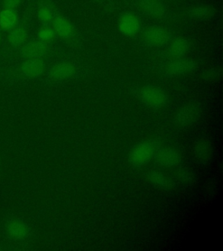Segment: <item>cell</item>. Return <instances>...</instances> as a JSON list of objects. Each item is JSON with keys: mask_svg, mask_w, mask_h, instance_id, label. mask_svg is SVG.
<instances>
[{"mask_svg": "<svg viewBox=\"0 0 223 251\" xmlns=\"http://www.w3.org/2000/svg\"><path fill=\"white\" fill-rule=\"evenodd\" d=\"M157 151V145L152 141H143L133 148L129 154V161L137 167L149 163Z\"/></svg>", "mask_w": 223, "mask_h": 251, "instance_id": "6da1fadb", "label": "cell"}, {"mask_svg": "<svg viewBox=\"0 0 223 251\" xmlns=\"http://www.w3.org/2000/svg\"><path fill=\"white\" fill-rule=\"evenodd\" d=\"M139 98L147 106L161 108L166 106L169 97L164 91L154 86H145L139 90Z\"/></svg>", "mask_w": 223, "mask_h": 251, "instance_id": "7a4b0ae2", "label": "cell"}, {"mask_svg": "<svg viewBox=\"0 0 223 251\" xmlns=\"http://www.w3.org/2000/svg\"><path fill=\"white\" fill-rule=\"evenodd\" d=\"M201 115V107L196 102H190L180 108L174 122L180 127H188L199 121Z\"/></svg>", "mask_w": 223, "mask_h": 251, "instance_id": "3957f363", "label": "cell"}, {"mask_svg": "<svg viewBox=\"0 0 223 251\" xmlns=\"http://www.w3.org/2000/svg\"><path fill=\"white\" fill-rule=\"evenodd\" d=\"M143 39L151 47H159L169 43L171 39L170 31L162 26L153 25L148 28L143 33Z\"/></svg>", "mask_w": 223, "mask_h": 251, "instance_id": "277c9868", "label": "cell"}, {"mask_svg": "<svg viewBox=\"0 0 223 251\" xmlns=\"http://www.w3.org/2000/svg\"><path fill=\"white\" fill-rule=\"evenodd\" d=\"M118 29L125 37H134L141 30V21L137 16L132 12H126L120 18Z\"/></svg>", "mask_w": 223, "mask_h": 251, "instance_id": "5b68a950", "label": "cell"}, {"mask_svg": "<svg viewBox=\"0 0 223 251\" xmlns=\"http://www.w3.org/2000/svg\"><path fill=\"white\" fill-rule=\"evenodd\" d=\"M50 51L47 42L41 40L31 41L23 45L20 54L25 59H42Z\"/></svg>", "mask_w": 223, "mask_h": 251, "instance_id": "8992f818", "label": "cell"}, {"mask_svg": "<svg viewBox=\"0 0 223 251\" xmlns=\"http://www.w3.org/2000/svg\"><path fill=\"white\" fill-rule=\"evenodd\" d=\"M197 67V63L190 59H173L171 62L165 67V72L170 76L186 75L195 71Z\"/></svg>", "mask_w": 223, "mask_h": 251, "instance_id": "52a82bcc", "label": "cell"}, {"mask_svg": "<svg viewBox=\"0 0 223 251\" xmlns=\"http://www.w3.org/2000/svg\"><path fill=\"white\" fill-rule=\"evenodd\" d=\"M193 153L199 163L207 164L211 161L214 153V147L211 141L207 138H200L197 140L193 147Z\"/></svg>", "mask_w": 223, "mask_h": 251, "instance_id": "ba28073f", "label": "cell"}, {"mask_svg": "<svg viewBox=\"0 0 223 251\" xmlns=\"http://www.w3.org/2000/svg\"><path fill=\"white\" fill-rule=\"evenodd\" d=\"M46 64L42 59H27L20 66V72L27 78H39L46 71Z\"/></svg>", "mask_w": 223, "mask_h": 251, "instance_id": "9c48e42d", "label": "cell"}, {"mask_svg": "<svg viewBox=\"0 0 223 251\" xmlns=\"http://www.w3.org/2000/svg\"><path fill=\"white\" fill-rule=\"evenodd\" d=\"M155 158L157 162L165 168L177 166L181 161L180 152L172 148H165L156 151Z\"/></svg>", "mask_w": 223, "mask_h": 251, "instance_id": "30bf717a", "label": "cell"}, {"mask_svg": "<svg viewBox=\"0 0 223 251\" xmlns=\"http://www.w3.org/2000/svg\"><path fill=\"white\" fill-rule=\"evenodd\" d=\"M76 72L77 69L73 63L60 62L51 67L49 76L53 80L60 81L73 78L76 75Z\"/></svg>", "mask_w": 223, "mask_h": 251, "instance_id": "8fae6325", "label": "cell"}, {"mask_svg": "<svg viewBox=\"0 0 223 251\" xmlns=\"http://www.w3.org/2000/svg\"><path fill=\"white\" fill-rule=\"evenodd\" d=\"M140 8L146 15L161 19L167 14V8L161 0H141Z\"/></svg>", "mask_w": 223, "mask_h": 251, "instance_id": "7c38bea8", "label": "cell"}, {"mask_svg": "<svg viewBox=\"0 0 223 251\" xmlns=\"http://www.w3.org/2000/svg\"><path fill=\"white\" fill-rule=\"evenodd\" d=\"M52 29L55 34L63 39H70L74 36L75 29L73 24L63 16H58L52 20Z\"/></svg>", "mask_w": 223, "mask_h": 251, "instance_id": "4fadbf2b", "label": "cell"}, {"mask_svg": "<svg viewBox=\"0 0 223 251\" xmlns=\"http://www.w3.org/2000/svg\"><path fill=\"white\" fill-rule=\"evenodd\" d=\"M189 41L185 38H176L169 45L168 54L173 59L183 58L189 50Z\"/></svg>", "mask_w": 223, "mask_h": 251, "instance_id": "5bb4252c", "label": "cell"}, {"mask_svg": "<svg viewBox=\"0 0 223 251\" xmlns=\"http://www.w3.org/2000/svg\"><path fill=\"white\" fill-rule=\"evenodd\" d=\"M19 22V16L14 9L4 8L0 12V28L4 31H11Z\"/></svg>", "mask_w": 223, "mask_h": 251, "instance_id": "9a60e30c", "label": "cell"}, {"mask_svg": "<svg viewBox=\"0 0 223 251\" xmlns=\"http://www.w3.org/2000/svg\"><path fill=\"white\" fill-rule=\"evenodd\" d=\"M6 232L9 236L13 239H25L28 235V227L23 222L19 220H12L6 225Z\"/></svg>", "mask_w": 223, "mask_h": 251, "instance_id": "2e32d148", "label": "cell"}, {"mask_svg": "<svg viewBox=\"0 0 223 251\" xmlns=\"http://www.w3.org/2000/svg\"><path fill=\"white\" fill-rule=\"evenodd\" d=\"M28 39V32L26 29L22 26H16L12 29L8 34V42L13 47L23 46Z\"/></svg>", "mask_w": 223, "mask_h": 251, "instance_id": "e0dca14e", "label": "cell"}, {"mask_svg": "<svg viewBox=\"0 0 223 251\" xmlns=\"http://www.w3.org/2000/svg\"><path fill=\"white\" fill-rule=\"evenodd\" d=\"M149 180L151 183L162 189H172L174 188V182L169 177L160 171H152L149 174Z\"/></svg>", "mask_w": 223, "mask_h": 251, "instance_id": "ac0fdd59", "label": "cell"}, {"mask_svg": "<svg viewBox=\"0 0 223 251\" xmlns=\"http://www.w3.org/2000/svg\"><path fill=\"white\" fill-rule=\"evenodd\" d=\"M176 178L178 181L184 186H192L196 183V174L193 170L187 167H183L178 169L176 173Z\"/></svg>", "mask_w": 223, "mask_h": 251, "instance_id": "d6986e66", "label": "cell"}, {"mask_svg": "<svg viewBox=\"0 0 223 251\" xmlns=\"http://www.w3.org/2000/svg\"><path fill=\"white\" fill-rule=\"evenodd\" d=\"M189 16L194 19H205L214 14L213 8L209 6H197L189 11Z\"/></svg>", "mask_w": 223, "mask_h": 251, "instance_id": "ffe728a7", "label": "cell"}, {"mask_svg": "<svg viewBox=\"0 0 223 251\" xmlns=\"http://www.w3.org/2000/svg\"><path fill=\"white\" fill-rule=\"evenodd\" d=\"M38 18L41 23L47 25V24L51 23L53 20V12L49 6L43 5L39 8V11H38Z\"/></svg>", "mask_w": 223, "mask_h": 251, "instance_id": "44dd1931", "label": "cell"}, {"mask_svg": "<svg viewBox=\"0 0 223 251\" xmlns=\"http://www.w3.org/2000/svg\"><path fill=\"white\" fill-rule=\"evenodd\" d=\"M55 31L52 28L45 26V27L40 28L39 31H38V38L39 40L43 41V42H49L52 39H54Z\"/></svg>", "mask_w": 223, "mask_h": 251, "instance_id": "7402d4cb", "label": "cell"}, {"mask_svg": "<svg viewBox=\"0 0 223 251\" xmlns=\"http://www.w3.org/2000/svg\"><path fill=\"white\" fill-rule=\"evenodd\" d=\"M202 77L208 82H215L222 77V70L220 68H210L204 72Z\"/></svg>", "mask_w": 223, "mask_h": 251, "instance_id": "603a6c76", "label": "cell"}, {"mask_svg": "<svg viewBox=\"0 0 223 251\" xmlns=\"http://www.w3.org/2000/svg\"><path fill=\"white\" fill-rule=\"evenodd\" d=\"M23 0H3V5L4 8L9 9H15L18 7Z\"/></svg>", "mask_w": 223, "mask_h": 251, "instance_id": "cb8c5ba5", "label": "cell"}, {"mask_svg": "<svg viewBox=\"0 0 223 251\" xmlns=\"http://www.w3.org/2000/svg\"><path fill=\"white\" fill-rule=\"evenodd\" d=\"M1 40H2V33H1V31H0V44H1Z\"/></svg>", "mask_w": 223, "mask_h": 251, "instance_id": "d4e9b609", "label": "cell"}]
</instances>
